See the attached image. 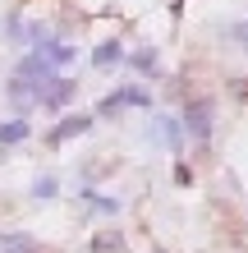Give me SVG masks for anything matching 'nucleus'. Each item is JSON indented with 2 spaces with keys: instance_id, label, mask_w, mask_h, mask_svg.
I'll use <instances>...</instances> for the list:
<instances>
[{
  "instance_id": "obj_5",
  "label": "nucleus",
  "mask_w": 248,
  "mask_h": 253,
  "mask_svg": "<svg viewBox=\"0 0 248 253\" xmlns=\"http://www.w3.org/2000/svg\"><path fill=\"white\" fill-rule=\"evenodd\" d=\"M87 129H92V115H69L65 125H55V129H51V143H69L74 133H87Z\"/></svg>"
},
{
  "instance_id": "obj_1",
  "label": "nucleus",
  "mask_w": 248,
  "mask_h": 253,
  "mask_svg": "<svg viewBox=\"0 0 248 253\" xmlns=\"http://www.w3.org/2000/svg\"><path fill=\"white\" fill-rule=\"evenodd\" d=\"M179 129H184L193 143H207V138H212V129H216V106H212V97H193V101H188V111H184Z\"/></svg>"
},
{
  "instance_id": "obj_4",
  "label": "nucleus",
  "mask_w": 248,
  "mask_h": 253,
  "mask_svg": "<svg viewBox=\"0 0 248 253\" xmlns=\"http://www.w3.org/2000/svg\"><path fill=\"white\" fill-rule=\"evenodd\" d=\"M179 120H170V115H156V120L147 125V138H156V143H166V147H175L179 152Z\"/></svg>"
},
{
  "instance_id": "obj_10",
  "label": "nucleus",
  "mask_w": 248,
  "mask_h": 253,
  "mask_svg": "<svg viewBox=\"0 0 248 253\" xmlns=\"http://www.w3.org/2000/svg\"><path fill=\"white\" fill-rule=\"evenodd\" d=\"M33 198H55V175H41L33 184Z\"/></svg>"
},
{
  "instance_id": "obj_11",
  "label": "nucleus",
  "mask_w": 248,
  "mask_h": 253,
  "mask_svg": "<svg viewBox=\"0 0 248 253\" xmlns=\"http://www.w3.org/2000/svg\"><path fill=\"white\" fill-rule=\"evenodd\" d=\"M97 249H115V253H120V249H124V240H120V235H101Z\"/></svg>"
},
{
  "instance_id": "obj_3",
  "label": "nucleus",
  "mask_w": 248,
  "mask_h": 253,
  "mask_svg": "<svg viewBox=\"0 0 248 253\" xmlns=\"http://www.w3.org/2000/svg\"><path fill=\"white\" fill-rule=\"evenodd\" d=\"M124 106H152V97H147V92H142V87L134 83V87H120V92H110V97L101 101L97 111H101V115H120Z\"/></svg>"
},
{
  "instance_id": "obj_12",
  "label": "nucleus",
  "mask_w": 248,
  "mask_h": 253,
  "mask_svg": "<svg viewBox=\"0 0 248 253\" xmlns=\"http://www.w3.org/2000/svg\"><path fill=\"white\" fill-rule=\"evenodd\" d=\"M230 37H239V42H248V23H235V28H230ZM248 51V46H244Z\"/></svg>"
},
{
  "instance_id": "obj_8",
  "label": "nucleus",
  "mask_w": 248,
  "mask_h": 253,
  "mask_svg": "<svg viewBox=\"0 0 248 253\" xmlns=\"http://www.w3.org/2000/svg\"><path fill=\"white\" fill-rule=\"evenodd\" d=\"M23 138H28V125H23V120L0 125V143H23Z\"/></svg>"
},
{
  "instance_id": "obj_2",
  "label": "nucleus",
  "mask_w": 248,
  "mask_h": 253,
  "mask_svg": "<svg viewBox=\"0 0 248 253\" xmlns=\"http://www.w3.org/2000/svg\"><path fill=\"white\" fill-rule=\"evenodd\" d=\"M78 92V83H69V79H60V74H51V79H37V83H28V97L37 101V106H65L69 97Z\"/></svg>"
},
{
  "instance_id": "obj_9",
  "label": "nucleus",
  "mask_w": 248,
  "mask_h": 253,
  "mask_svg": "<svg viewBox=\"0 0 248 253\" xmlns=\"http://www.w3.org/2000/svg\"><path fill=\"white\" fill-rule=\"evenodd\" d=\"M134 65L142 74H161V60H156V51H134Z\"/></svg>"
},
{
  "instance_id": "obj_7",
  "label": "nucleus",
  "mask_w": 248,
  "mask_h": 253,
  "mask_svg": "<svg viewBox=\"0 0 248 253\" xmlns=\"http://www.w3.org/2000/svg\"><path fill=\"white\" fill-rule=\"evenodd\" d=\"M0 253H37V244L28 240V235H5V244H0Z\"/></svg>"
},
{
  "instance_id": "obj_6",
  "label": "nucleus",
  "mask_w": 248,
  "mask_h": 253,
  "mask_svg": "<svg viewBox=\"0 0 248 253\" xmlns=\"http://www.w3.org/2000/svg\"><path fill=\"white\" fill-rule=\"evenodd\" d=\"M92 60H97V65H120V60H124V46H120V42H106V46H97Z\"/></svg>"
}]
</instances>
